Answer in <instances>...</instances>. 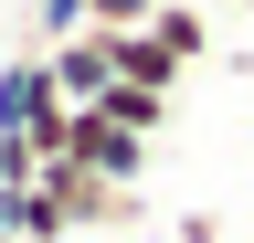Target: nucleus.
Here are the masks:
<instances>
[{
    "label": "nucleus",
    "mask_w": 254,
    "mask_h": 243,
    "mask_svg": "<svg viewBox=\"0 0 254 243\" xmlns=\"http://www.w3.org/2000/svg\"><path fill=\"white\" fill-rule=\"evenodd\" d=\"M21 32H32V53L74 43V32H85V0H32V11H21Z\"/></svg>",
    "instance_id": "nucleus-6"
},
{
    "label": "nucleus",
    "mask_w": 254,
    "mask_h": 243,
    "mask_svg": "<svg viewBox=\"0 0 254 243\" xmlns=\"http://www.w3.org/2000/svg\"><path fill=\"white\" fill-rule=\"evenodd\" d=\"M43 64H53V85H64V106H106V85H117V32H95V21H85V32L53 43Z\"/></svg>",
    "instance_id": "nucleus-2"
},
{
    "label": "nucleus",
    "mask_w": 254,
    "mask_h": 243,
    "mask_svg": "<svg viewBox=\"0 0 254 243\" xmlns=\"http://www.w3.org/2000/svg\"><path fill=\"white\" fill-rule=\"evenodd\" d=\"M148 32L170 43L180 64H201V53H212V11H201V0H159V11H148Z\"/></svg>",
    "instance_id": "nucleus-5"
},
{
    "label": "nucleus",
    "mask_w": 254,
    "mask_h": 243,
    "mask_svg": "<svg viewBox=\"0 0 254 243\" xmlns=\"http://www.w3.org/2000/svg\"><path fill=\"white\" fill-rule=\"evenodd\" d=\"M244 11H254V0H244Z\"/></svg>",
    "instance_id": "nucleus-8"
},
{
    "label": "nucleus",
    "mask_w": 254,
    "mask_h": 243,
    "mask_svg": "<svg viewBox=\"0 0 254 243\" xmlns=\"http://www.w3.org/2000/svg\"><path fill=\"white\" fill-rule=\"evenodd\" d=\"M148 11H159V0H85V21H95V32H138Z\"/></svg>",
    "instance_id": "nucleus-7"
},
{
    "label": "nucleus",
    "mask_w": 254,
    "mask_h": 243,
    "mask_svg": "<svg viewBox=\"0 0 254 243\" xmlns=\"http://www.w3.org/2000/svg\"><path fill=\"white\" fill-rule=\"evenodd\" d=\"M180 74H190V64H180V53L148 32V21H138V32H117V85H148V96H170Z\"/></svg>",
    "instance_id": "nucleus-3"
},
{
    "label": "nucleus",
    "mask_w": 254,
    "mask_h": 243,
    "mask_svg": "<svg viewBox=\"0 0 254 243\" xmlns=\"http://www.w3.org/2000/svg\"><path fill=\"white\" fill-rule=\"evenodd\" d=\"M64 159H85V169H106V180H127V191H138V169H148V138L127 127L117 106H74V148H64Z\"/></svg>",
    "instance_id": "nucleus-1"
},
{
    "label": "nucleus",
    "mask_w": 254,
    "mask_h": 243,
    "mask_svg": "<svg viewBox=\"0 0 254 243\" xmlns=\"http://www.w3.org/2000/svg\"><path fill=\"white\" fill-rule=\"evenodd\" d=\"M64 85H53V64L43 53H11L0 64V127H32V106H53Z\"/></svg>",
    "instance_id": "nucleus-4"
}]
</instances>
